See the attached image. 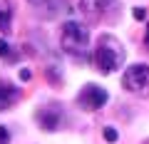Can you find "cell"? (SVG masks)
Returning <instances> with one entry per match:
<instances>
[{
	"label": "cell",
	"instance_id": "obj_1",
	"mask_svg": "<svg viewBox=\"0 0 149 144\" xmlns=\"http://www.w3.org/2000/svg\"><path fill=\"white\" fill-rule=\"evenodd\" d=\"M124 60H127L124 45L119 42L114 35H109V32L100 35L97 47H95V52H92V65H95L97 72H102V75H112L114 70H119L124 65Z\"/></svg>",
	"mask_w": 149,
	"mask_h": 144
},
{
	"label": "cell",
	"instance_id": "obj_2",
	"mask_svg": "<svg viewBox=\"0 0 149 144\" xmlns=\"http://www.w3.org/2000/svg\"><path fill=\"white\" fill-rule=\"evenodd\" d=\"M60 47L72 57H80L90 47V30L77 20H67L60 32Z\"/></svg>",
	"mask_w": 149,
	"mask_h": 144
},
{
	"label": "cell",
	"instance_id": "obj_3",
	"mask_svg": "<svg viewBox=\"0 0 149 144\" xmlns=\"http://www.w3.org/2000/svg\"><path fill=\"white\" fill-rule=\"evenodd\" d=\"M122 87L137 97H149V65H129L122 75Z\"/></svg>",
	"mask_w": 149,
	"mask_h": 144
},
{
	"label": "cell",
	"instance_id": "obj_4",
	"mask_svg": "<svg viewBox=\"0 0 149 144\" xmlns=\"http://www.w3.org/2000/svg\"><path fill=\"white\" fill-rule=\"evenodd\" d=\"M107 90L100 85H85L80 92H77V107L80 109H85V112H97V109H102V107L107 104Z\"/></svg>",
	"mask_w": 149,
	"mask_h": 144
},
{
	"label": "cell",
	"instance_id": "obj_5",
	"mask_svg": "<svg viewBox=\"0 0 149 144\" xmlns=\"http://www.w3.org/2000/svg\"><path fill=\"white\" fill-rule=\"evenodd\" d=\"M35 119H37V124H40L42 129L55 132L57 127H62V107L45 104V107H40V109L35 112Z\"/></svg>",
	"mask_w": 149,
	"mask_h": 144
},
{
	"label": "cell",
	"instance_id": "obj_6",
	"mask_svg": "<svg viewBox=\"0 0 149 144\" xmlns=\"http://www.w3.org/2000/svg\"><path fill=\"white\" fill-rule=\"evenodd\" d=\"M20 99V90H17L13 82L8 80H0V112H5V109H10L15 102Z\"/></svg>",
	"mask_w": 149,
	"mask_h": 144
},
{
	"label": "cell",
	"instance_id": "obj_7",
	"mask_svg": "<svg viewBox=\"0 0 149 144\" xmlns=\"http://www.w3.org/2000/svg\"><path fill=\"white\" fill-rule=\"evenodd\" d=\"M112 5H114V0H80V10L85 15H90L92 20L104 15V10H109Z\"/></svg>",
	"mask_w": 149,
	"mask_h": 144
},
{
	"label": "cell",
	"instance_id": "obj_8",
	"mask_svg": "<svg viewBox=\"0 0 149 144\" xmlns=\"http://www.w3.org/2000/svg\"><path fill=\"white\" fill-rule=\"evenodd\" d=\"M10 22H13V8L8 0H0V32L10 35Z\"/></svg>",
	"mask_w": 149,
	"mask_h": 144
},
{
	"label": "cell",
	"instance_id": "obj_9",
	"mask_svg": "<svg viewBox=\"0 0 149 144\" xmlns=\"http://www.w3.org/2000/svg\"><path fill=\"white\" fill-rule=\"evenodd\" d=\"M0 60H5V62H15V52L10 50L5 38H0Z\"/></svg>",
	"mask_w": 149,
	"mask_h": 144
},
{
	"label": "cell",
	"instance_id": "obj_10",
	"mask_svg": "<svg viewBox=\"0 0 149 144\" xmlns=\"http://www.w3.org/2000/svg\"><path fill=\"white\" fill-rule=\"evenodd\" d=\"M102 134H104L107 142H117V139H119V134H117V129H114V127H104V132H102Z\"/></svg>",
	"mask_w": 149,
	"mask_h": 144
},
{
	"label": "cell",
	"instance_id": "obj_11",
	"mask_svg": "<svg viewBox=\"0 0 149 144\" xmlns=\"http://www.w3.org/2000/svg\"><path fill=\"white\" fill-rule=\"evenodd\" d=\"M0 144H10V132H8V127H3V124H0Z\"/></svg>",
	"mask_w": 149,
	"mask_h": 144
},
{
	"label": "cell",
	"instance_id": "obj_12",
	"mask_svg": "<svg viewBox=\"0 0 149 144\" xmlns=\"http://www.w3.org/2000/svg\"><path fill=\"white\" fill-rule=\"evenodd\" d=\"M132 15H134V20H144V17H147V10H144V8H134Z\"/></svg>",
	"mask_w": 149,
	"mask_h": 144
},
{
	"label": "cell",
	"instance_id": "obj_13",
	"mask_svg": "<svg viewBox=\"0 0 149 144\" xmlns=\"http://www.w3.org/2000/svg\"><path fill=\"white\" fill-rule=\"evenodd\" d=\"M30 77H32L30 70H20V80H22V82H30Z\"/></svg>",
	"mask_w": 149,
	"mask_h": 144
},
{
	"label": "cell",
	"instance_id": "obj_14",
	"mask_svg": "<svg viewBox=\"0 0 149 144\" xmlns=\"http://www.w3.org/2000/svg\"><path fill=\"white\" fill-rule=\"evenodd\" d=\"M144 45H147V50H149V22H147V32H144Z\"/></svg>",
	"mask_w": 149,
	"mask_h": 144
}]
</instances>
